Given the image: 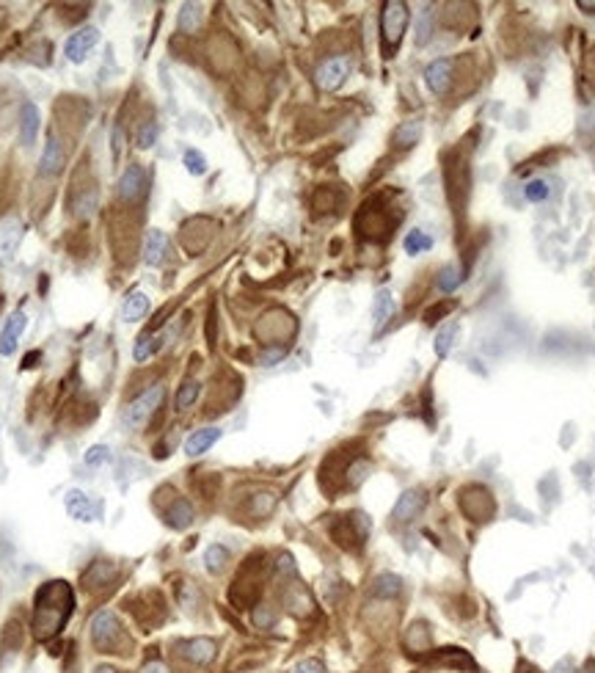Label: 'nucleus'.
<instances>
[{
  "instance_id": "f257e3e1",
  "label": "nucleus",
  "mask_w": 595,
  "mask_h": 673,
  "mask_svg": "<svg viewBox=\"0 0 595 673\" xmlns=\"http://www.w3.org/2000/svg\"><path fill=\"white\" fill-rule=\"evenodd\" d=\"M72 607H75V596L63 579L45 582L33 599V635L39 640H50L69 621Z\"/></svg>"
},
{
  "instance_id": "f03ea898",
  "label": "nucleus",
  "mask_w": 595,
  "mask_h": 673,
  "mask_svg": "<svg viewBox=\"0 0 595 673\" xmlns=\"http://www.w3.org/2000/svg\"><path fill=\"white\" fill-rule=\"evenodd\" d=\"M408 6L400 3V0H389L383 3V11H380V34H383V47L386 53L391 56L397 50V45L402 42V34L408 28Z\"/></svg>"
},
{
  "instance_id": "7ed1b4c3",
  "label": "nucleus",
  "mask_w": 595,
  "mask_h": 673,
  "mask_svg": "<svg viewBox=\"0 0 595 673\" xmlns=\"http://www.w3.org/2000/svg\"><path fill=\"white\" fill-rule=\"evenodd\" d=\"M91 643L100 649V651H110V654H119L121 643H124V629L119 623V618L113 610H100L91 618Z\"/></svg>"
},
{
  "instance_id": "20e7f679",
  "label": "nucleus",
  "mask_w": 595,
  "mask_h": 673,
  "mask_svg": "<svg viewBox=\"0 0 595 673\" xmlns=\"http://www.w3.org/2000/svg\"><path fill=\"white\" fill-rule=\"evenodd\" d=\"M163 394H165L163 392V387H149L146 392H141L135 400H130L127 408H124V414H121L124 425H127L130 431H141V428L149 422V417L160 408Z\"/></svg>"
},
{
  "instance_id": "39448f33",
  "label": "nucleus",
  "mask_w": 595,
  "mask_h": 673,
  "mask_svg": "<svg viewBox=\"0 0 595 673\" xmlns=\"http://www.w3.org/2000/svg\"><path fill=\"white\" fill-rule=\"evenodd\" d=\"M350 69H353L350 58H347V56H333V58H328V61H323V64L317 66L315 80H317V86H320L323 91H336V89H342V83L350 77Z\"/></svg>"
},
{
  "instance_id": "423d86ee",
  "label": "nucleus",
  "mask_w": 595,
  "mask_h": 673,
  "mask_svg": "<svg viewBox=\"0 0 595 673\" xmlns=\"http://www.w3.org/2000/svg\"><path fill=\"white\" fill-rule=\"evenodd\" d=\"M97 42H100V31H97L94 25L77 28V31L66 39V45H63V56L69 58L72 64H83V61L89 58V53L97 47Z\"/></svg>"
},
{
  "instance_id": "0eeeda50",
  "label": "nucleus",
  "mask_w": 595,
  "mask_h": 673,
  "mask_svg": "<svg viewBox=\"0 0 595 673\" xmlns=\"http://www.w3.org/2000/svg\"><path fill=\"white\" fill-rule=\"evenodd\" d=\"M63 508L66 513L75 519V522H97L100 513H103V503L91 500L86 491L80 489H69L66 497H63Z\"/></svg>"
},
{
  "instance_id": "6e6552de",
  "label": "nucleus",
  "mask_w": 595,
  "mask_h": 673,
  "mask_svg": "<svg viewBox=\"0 0 595 673\" xmlns=\"http://www.w3.org/2000/svg\"><path fill=\"white\" fill-rule=\"evenodd\" d=\"M146 185H149V177H146V168L144 166H127V171L121 174L119 179V199L121 202H138L144 193H146Z\"/></svg>"
},
{
  "instance_id": "1a4fd4ad",
  "label": "nucleus",
  "mask_w": 595,
  "mask_h": 673,
  "mask_svg": "<svg viewBox=\"0 0 595 673\" xmlns=\"http://www.w3.org/2000/svg\"><path fill=\"white\" fill-rule=\"evenodd\" d=\"M22 243V221L20 219H3L0 221V268H6L17 249Z\"/></svg>"
},
{
  "instance_id": "9d476101",
  "label": "nucleus",
  "mask_w": 595,
  "mask_h": 673,
  "mask_svg": "<svg viewBox=\"0 0 595 673\" xmlns=\"http://www.w3.org/2000/svg\"><path fill=\"white\" fill-rule=\"evenodd\" d=\"M176 649H179V654H182L188 663H193V665H210V663L216 660V654H218L216 640H210V637H193V640H182Z\"/></svg>"
},
{
  "instance_id": "9b49d317",
  "label": "nucleus",
  "mask_w": 595,
  "mask_h": 673,
  "mask_svg": "<svg viewBox=\"0 0 595 673\" xmlns=\"http://www.w3.org/2000/svg\"><path fill=\"white\" fill-rule=\"evenodd\" d=\"M25 329H28V315L25 312H14L6 320L3 332H0V356H11L17 350V342H20V336L25 334Z\"/></svg>"
},
{
  "instance_id": "f8f14e48",
  "label": "nucleus",
  "mask_w": 595,
  "mask_h": 673,
  "mask_svg": "<svg viewBox=\"0 0 595 673\" xmlns=\"http://www.w3.org/2000/svg\"><path fill=\"white\" fill-rule=\"evenodd\" d=\"M422 508H425V491L411 489V491H405V494L397 500L394 510H391V519H394V522H411V519H416V516L422 513Z\"/></svg>"
},
{
  "instance_id": "ddd939ff",
  "label": "nucleus",
  "mask_w": 595,
  "mask_h": 673,
  "mask_svg": "<svg viewBox=\"0 0 595 673\" xmlns=\"http://www.w3.org/2000/svg\"><path fill=\"white\" fill-rule=\"evenodd\" d=\"M449 80H452V61L449 58H438L425 69V83L433 94H444L449 89Z\"/></svg>"
},
{
  "instance_id": "4468645a",
  "label": "nucleus",
  "mask_w": 595,
  "mask_h": 673,
  "mask_svg": "<svg viewBox=\"0 0 595 673\" xmlns=\"http://www.w3.org/2000/svg\"><path fill=\"white\" fill-rule=\"evenodd\" d=\"M39 124H42V113L33 103H25L20 108V141L22 147H31L39 135Z\"/></svg>"
},
{
  "instance_id": "2eb2a0df",
  "label": "nucleus",
  "mask_w": 595,
  "mask_h": 673,
  "mask_svg": "<svg viewBox=\"0 0 595 673\" xmlns=\"http://www.w3.org/2000/svg\"><path fill=\"white\" fill-rule=\"evenodd\" d=\"M165 251H168V235L160 229H149L146 240H144V262L149 268H158L165 260Z\"/></svg>"
},
{
  "instance_id": "dca6fc26",
  "label": "nucleus",
  "mask_w": 595,
  "mask_h": 673,
  "mask_svg": "<svg viewBox=\"0 0 595 673\" xmlns=\"http://www.w3.org/2000/svg\"><path fill=\"white\" fill-rule=\"evenodd\" d=\"M63 166V147L61 141L50 135L47 144H45V152H42V161H39V174L42 177H55Z\"/></svg>"
},
{
  "instance_id": "f3484780",
  "label": "nucleus",
  "mask_w": 595,
  "mask_h": 673,
  "mask_svg": "<svg viewBox=\"0 0 595 673\" xmlns=\"http://www.w3.org/2000/svg\"><path fill=\"white\" fill-rule=\"evenodd\" d=\"M146 312H149V295L141 293V290H133V293L124 298V304H121V320H124V323H135V320H141Z\"/></svg>"
},
{
  "instance_id": "a211bd4d",
  "label": "nucleus",
  "mask_w": 595,
  "mask_h": 673,
  "mask_svg": "<svg viewBox=\"0 0 595 673\" xmlns=\"http://www.w3.org/2000/svg\"><path fill=\"white\" fill-rule=\"evenodd\" d=\"M218 439H220V428L193 431V434L188 436V442H185V452H188V455H202V452H207V450L213 448Z\"/></svg>"
},
{
  "instance_id": "6ab92c4d",
  "label": "nucleus",
  "mask_w": 595,
  "mask_h": 673,
  "mask_svg": "<svg viewBox=\"0 0 595 673\" xmlns=\"http://www.w3.org/2000/svg\"><path fill=\"white\" fill-rule=\"evenodd\" d=\"M193 505L188 503V500H174L171 503V508L165 510V522H168V527H174V530H185L188 524H193Z\"/></svg>"
},
{
  "instance_id": "aec40b11",
  "label": "nucleus",
  "mask_w": 595,
  "mask_h": 673,
  "mask_svg": "<svg viewBox=\"0 0 595 673\" xmlns=\"http://www.w3.org/2000/svg\"><path fill=\"white\" fill-rule=\"evenodd\" d=\"M394 315V295L389 290H380L375 295V304H372V320H375V329H383L389 323V318Z\"/></svg>"
},
{
  "instance_id": "412c9836",
  "label": "nucleus",
  "mask_w": 595,
  "mask_h": 673,
  "mask_svg": "<svg viewBox=\"0 0 595 673\" xmlns=\"http://www.w3.org/2000/svg\"><path fill=\"white\" fill-rule=\"evenodd\" d=\"M402 591V579L397 577V574H378L375 577V582H372V593L375 596H380V599H391V596H397Z\"/></svg>"
},
{
  "instance_id": "4be33fe9",
  "label": "nucleus",
  "mask_w": 595,
  "mask_h": 673,
  "mask_svg": "<svg viewBox=\"0 0 595 673\" xmlns=\"http://www.w3.org/2000/svg\"><path fill=\"white\" fill-rule=\"evenodd\" d=\"M422 135V121H402L394 133V144L402 147V149H411Z\"/></svg>"
},
{
  "instance_id": "5701e85b",
  "label": "nucleus",
  "mask_w": 595,
  "mask_h": 673,
  "mask_svg": "<svg viewBox=\"0 0 595 673\" xmlns=\"http://www.w3.org/2000/svg\"><path fill=\"white\" fill-rule=\"evenodd\" d=\"M199 25H202V6L185 3L182 11H179V31L182 34H193V31H199Z\"/></svg>"
},
{
  "instance_id": "b1692460",
  "label": "nucleus",
  "mask_w": 595,
  "mask_h": 673,
  "mask_svg": "<svg viewBox=\"0 0 595 673\" xmlns=\"http://www.w3.org/2000/svg\"><path fill=\"white\" fill-rule=\"evenodd\" d=\"M113 574H116V568H113L110 563L97 561V563H91V568L83 574V582H86L89 588H97V585H105V579H110Z\"/></svg>"
},
{
  "instance_id": "393cba45",
  "label": "nucleus",
  "mask_w": 595,
  "mask_h": 673,
  "mask_svg": "<svg viewBox=\"0 0 595 673\" xmlns=\"http://www.w3.org/2000/svg\"><path fill=\"white\" fill-rule=\"evenodd\" d=\"M402 246H405V251H408V254H422V251H430V249H433V237H430V235H425L422 229H414V232H408V235H405Z\"/></svg>"
},
{
  "instance_id": "a878e982",
  "label": "nucleus",
  "mask_w": 595,
  "mask_h": 673,
  "mask_svg": "<svg viewBox=\"0 0 595 673\" xmlns=\"http://www.w3.org/2000/svg\"><path fill=\"white\" fill-rule=\"evenodd\" d=\"M199 394H202V384L199 381H185L179 390H176V408L179 411H185V408H190L196 400H199Z\"/></svg>"
},
{
  "instance_id": "bb28decb",
  "label": "nucleus",
  "mask_w": 595,
  "mask_h": 673,
  "mask_svg": "<svg viewBox=\"0 0 595 673\" xmlns=\"http://www.w3.org/2000/svg\"><path fill=\"white\" fill-rule=\"evenodd\" d=\"M158 348H160V336L141 334L138 336V342H135V348H133V356H135V362H146Z\"/></svg>"
},
{
  "instance_id": "cd10ccee",
  "label": "nucleus",
  "mask_w": 595,
  "mask_h": 673,
  "mask_svg": "<svg viewBox=\"0 0 595 673\" xmlns=\"http://www.w3.org/2000/svg\"><path fill=\"white\" fill-rule=\"evenodd\" d=\"M226 561H229V552H226V547H220V544H213V547H207V552H204V565H207V571H210V574H218V571H223Z\"/></svg>"
},
{
  "instance_id": "c85d7f7f",
  "label": "nucleus",
  "mask_w": 595,
  "mask_h": 673,
  "mask_svg": "<svg viewBox=\"0 0 595 673\" xmlns=\"http://www.w3.org/2000/svg\"><path fill=\"white\" fill-rule=\"evenodd\" d=\"M455 334H458V326H455V323L444 326V329H441V332L435 334V356H438V359L449 356V350H452V339H455Z\"/></svg>"
},
{
  "instance_id": "c756f323",
  "label": "nucleus",
  "mask_w": 595,
  "mask_h": 673,
  "mask_svg": "<svg viewBox=\"0 0 595 673\" xmlns=\"http://www.w3.org/2000/svg\"><path fill=\"white\" fill-rule=\"evenodd\" d=\"M83 464H86L89 469H100V466L110 464V448L108 445H94V448H89V452L83 455Z\"/></svg>"
},
{
  "instance_id": "7c9ffc66",
  "label": "nucleus",
  "mask_w": 595,
  "mask_h": 673,
  "mask_svg": "<svg viewBox=\"0 0 595 673\" xmlns=\"http://www.w3.org/2000/svg\"><path fill=\"white\" fill-rule=\"evenodd\" d=\"M182 163H185V168H188L193 177H202V174L207 171V158H204L199 149H185Z\"/></svg>"
},
{
  "instance_id": "2f4dec72",
  "label": "nucleus",
  "mask_w": 595,
  "mask_h": 673,
  "mask_svg": "<svg viewBox=\"0 0 595 673\" xmlns=\"http://www.w3.org/2000/svg\"><path fill=\"white\" fill-rule=\"evenodd\" d=\"M158 135H160V127H158L155 121H146V124L138 130V138H135L138 149H152V147L158 144Z\"/></svg>"
},
{
  "instance_id": "473e14b6",
  "label": "nucleus",
  "mask_w": 595,
  "mask_h": 673,
  "mask_svg": "<svg viewBox=\"0 0 595 673\" xmlns=\"http://www.w3.org/2000/svg\"><path fill=\"white\" fill-rule=\"evenodd\" d=\"M524 196H527L529 202H543V199L548 196V182H545V179H529L527 188H524Z\"/></svg>"
},
{
  "instance_id": "72a5a7b5",
  "label": "nucleus",
  "mask_w": 595,
  "mask_h": 673,
  "mask_svg": "<svg viewBox=\"0 0 595 673\" xmlns=\"http://www.w3.org/2000/svg\"><path fill=\"white\" fill-rule=\"evenodd\" d=\"M458 281H460L458 268H455V265H446V268L441 271V276H438V287H441L444 293H452V290L458 287Z\"/></svg>"
},
{
  "instance_id": "f704fd0d",
  "label": "nucleus",
  "mask_w": 595,
  "mask_h": 673,
  "mask_svg": "<svg viewBox=\"0 0 595 673\" xmlns=\"http://www.w3.org/2000/svg\"><path fill=\"white\" fill-rule=\"evenodd\" d=\"M273 505H276V494L262 491V494L254 497V513H257V516H268L273 510Z\"/></svg>"
},
{
  "instance_id": "c9c22d12",
  "label": "nucleus",
  "mask_w": 595,
  "mask_h": 673,
  "mask_svg": "<svg viewBox=\"0 0 595 673\" xmlns=\"http://www.w3.org/2000/svg\"><path fill=\"white\" fill-rule=\"evenodd\" d=\"M254 623H257L259 629H268V626L276 623V613H273L268 605H259V607L254 610Z\"/></svg>"
},
{
  "instance_id": "e433bc0d",
  "label": "nucleus",
  "mask_w": 595,
  "mask_h": 673,
  "mask_svg": "<svg viewBox=\"0 0 595 673\" xmlns=\"http://www.w3.org/2000/svg\"><path fill=\"white\" fill-rule=\"evenodd\" d=\"M430 39V11H422L419 17V25H416V42L425 45Z\"/></svg>"
},
{
  "instance_id": "4c0bfd02",
  "label": "nucleus",
  "mask_w": 595,
  "mask_h": 673,
  "mask_svg": "<svg viewBox=\"0 0 595 673\" xmlns=\"http://www.w3.org/2000/svg\"><path fill=\"white\" fill-rule=\"evenodd\" d=\"M295 673H325V668L317 660H306V663H301V665L295 668Z\"/></svg>"
},
{
  "instance_id": "58836bf2",
  "label": "nucleus",
  "mask_w": 595,
  "mask_h": 673,
  "mask_svg": "<svg viewBox=\"0 0 595 673\" xmlns=\"http://www.w3.org/2000/svg\"><path fill=\"white\" fill-rule=\"evenodd\" d=\"M281 356H284V348H273V350H265V353H262V364H265V367H271L273 362H278Z\"/></svg>"
},
{
  "instance_id": "ea45409f",
  "label": "nucleus",
  "mask_w": 595,
  "mask_h": 673,
  "mask_svg": "<svg viewBox=\"0 0 595 673\" xmlns=\"http://www.w3.org/2000/svg\"><path fill=\"white\" fill-rule=\"evenodd\" d=\"M141 673H168V668H165L163 663H146Z\"/></svg>"
},
{
  "instance_id": "a19ab883",
  "label": "nucleus",
  "mask_w": 595,
  "mask_h": 673,
  "mask_svg": "<svg viewBox=\"0 0 595 673\" xmlns=\"http://www.w3.org/2000/svg\"><path fill=\"white\" fill-rule=\"evenodd\" d=\"M579 8L587 11V14H595V3H590V0H579Z\"/></svg>"
},
{
  "instance_id": "79ce46f5",
  "label": "nucleus",
  "mask_w": 595,
  "mask_h": 673,
  "mask_svg": "<svg viewBox=\"0 0 595 673\" xmlns=\"http://www.w3.org/2000/svg\"><path fill=\"white\" fill-rule=\"evenodd\" d=\"M554 673H568V660H565L562 665H557V668H554Z\"/></svg>"
},
{
  "instance_id": "37998d69",
  "label": "nucleus",
  "mask_w": 595,
  "mask_h": 673,
  "mask_svg": "<svg viewBox=\"0 0 595 673\" xmlns=\"http://www.w3.org/2000/svg\"><path fill=\"white\" fill-rule=\"evenodd\" d=\"M94 673H116V671H113V668H108V665H103V668H97Z\"/></svg>"
}]
</instances>
